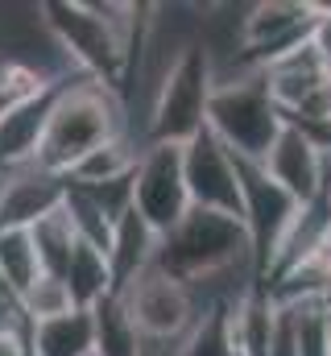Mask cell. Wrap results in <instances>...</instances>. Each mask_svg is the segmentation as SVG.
I'll return each mask as SVG.
<instances>
[{
    "label": "cell",
    "mask_w": 331,
    "mask_h": 356,
    "mask_svg": "<svg viewBox=\"0 0 331 356\" xmlns=\"http://www.w3.org/2000/svg\"><path fill=\"white\" fill-rule=\"evenodd\" d=\"M29 236H33V249H38V266L42 273H50V277H67V266H71V253H75V224H71V216H67V207H58L54 216H46L42 224H33L29 228Z\"/></svg>",
    "instance_id": "obj_18"
},
{
    "label": "cell",
    "mask_w": 331,
    "mask_h": 356,
    "mask_svg": "<svg viewBox=\"0 0 331 356\" xmlns=\"http://www.w3.org/2000/svg\"><path fill=\"white\" fill-rule=\"evenodd\" d=\"M261 75H265V88H269L282 116H294V112L311 108L315 99H323L331 91V71L323 67V58H319V50L311 42L286 50L282 58L261 67Z\"/></svg>",
    "instance_id": "obj_11"
},
{
    "label": "cell",
    "mask_w": 331,
    "mask_h": 356,
    "mask_svg": "<svg viewBox=\"0 0 331 356\" xmlns=\"http://www.w3.org/2000/svg\"><path fill=\"white\" fill-rule=\"evenodd\" d=\"M241 261H252V241H248L245 220L199 211V207H191L186 220L166 232L162 249H158V266L186 286L216 277Z\"/></svg>",
    "instance_id": "obj_2"
},
{
    "label": "cell",
    "mask_w": 331,
    "mask_h": 356,
    "mask_svg": "<svg viewBox=\"0 0 331 356\" xmlns=\"http://www.w3.org/2000/svg\"><path fill=\"white\" fill-rule=\"evenodd\" d=\"M207 129L248 162H265L273 141L286 129V116L277 112L273 95L265 88L261 71H241L228 79H216L211 104H207Z\"/></svg>",
    "instance_id": "obj_3"
},
{
    "label": "cell",
    "mask_w": 331,
    "mask_h": 356,
    "mask_svg": "<svg viewBox=\"0 0 331 356\" xmlns=\"http://www.w3.org/2000/svg\"><path fill=\"white\" fill-rule=\"evenodd\" d=\"M328 348H331V332H328Z\"/></svg>",
    "instance_id": "obj_24"
},
{
    "label": "cell",
    "mask_w": 331,
    "mask_h": 356,
    "mask_svg": "<svg viewBox=\"0 0 331 356\" xmlns=\"http://www.w3.org/2000/svg\"><path fill=\"white\" fill-rule=\"evenodd\" d=\"M133 207L162 236L186 220L191 191H186V170H182V145L150 141L141 149V162L133 170Z\"/></svg>",
    "instance_id": "obj_7"
},
{
    "label": "cell",
    "mask_w": 331,
    "mask_h": 356,
    "mask_svg": "<svg viewBox=\"0 0 331 356\" xmlns=\"http://www.w3.org/2000/svg\"><path fill=\"white\" fill-rule=\"evenodd\" d=\"M67 216H71V224H75V236L79 241H87V245H95V249H112V232H116V224L108 220V211L83 191V186H75L71 182V191H67Z\"/></svg>",
    "instance_id": "obj_20"
},
{
    "label": "cell",
    "mask_w": 331,
    "mask_h": 356,
    "mask_svg": "<svg viewBox=\"0 0 331 356\" xmlns=\"http://www.w3.org/2000/svg\"><path fill=\"white\" fill-rule=\"evenodd\" d=\"M63 282H67L75 307H83V311H91L95 302L116 294V277H112V266H108V253L87 245V241H75V253H71V266H67Z\"/></svg>",
    "instance_id": "obj_15"
},
{
    "label": "cell",
    "mask_w": 331,
    "mask_h": 356,
    "mask_svg": "<svg viewBox=\"0 0 331 356\" xmlns=\"http://www.w3.org/2000/svg\"><path fill=\"white\" fill-rule=\"evenodd\" d=\"M261 166L269 170V178L277 186H286L298 203H311L315 195H323L328 178H331V162L323 158V149L307 133H298L294 124L282 129V137L273 141V149L265 154Z\"/></svg>",
    "instance_id": "obj_12"
},
{
    "label": "cell",
    "mask_w": 331,
    "mask_h": 356,
    "mask_svg": "<svg viewBox=\"0 0 331 356\" xmlns=\"http://www.w3.org/2000/svg\"><path fill=\"white\" fill-rule=\"evenodd\" d=\"M42 17H46V29L58 38V46L71 54V63L83 75L116 91L124 88L120 79L129 71L133 42H124L95 4H42Z\"/></svg>",
    "instance_id": "obj_5"
},
{
    "label": "cell",
    "mask_w": 331,
    "mask_h": 356,
    "mask_svg": "<svg viewBox=\"0 0 331 356\" xmlns=\"http://www.w3.org/2000/svg\"><path fill=\"white\" fill-rule=\"evenodd\" d=\"M71 83V79H67ZM67 83H50L42 91H29L21 99H8L0 108V170H21V166H38V149L46 141L54 104Z\"/></svg>",
    "instance_id": "obj_9"
},
{
    "label": "cell",
    "mask_w": 331,
    "mask_h": 356,
    "mask_svg": "<svg viewBox=\"0 0 331 356\" xmlns=\"http://www.w3.org/2000/svg\"><path fill=\"white\" fill-rule=\"evenodd\" d=\"M141 149H145V145H137L129 133H124V137H112V141H104L99 149H91L67 178H71V182H87V186L112 182V178H129L137 170V162H141Z\"/></svg>",
    "instance_id": "obj_17"
},
{
    "label": "cell",
    "mask_w": 331,
    "mask_h": 356,
    "mask_svg": "<svg viewBox=\"0 0 331 356\" xmlns=\"http://www.w3.org/2000/svg\"><path fill=\"white\" fill-rule=\"evenodd\" d=\"M124 133H129V112H124L120 91L91 79V75L71 79L54 104L46 141L38 149V166L54 170V175H71L91 149H99L104 141L124 137Z\"/></svg>",
    "instance_id": "obj_1"
},
{
    "label": "cell",
    "mask_w": 331,
    "mask_h": 356,
    "mask_svg": "<svg viewBox=\"0 0 331 356\" xmlns=\"http://www.w3.org/2000/svg\"><path fill=\"white\" fill-rule=\"evenodd\" d=\"M91 323H95V356H145V336L137 332L116 294L91 307Z\"/></svg>",
    "instance_id": "obj_16"
},
{
    "label": "cell",
    "mask_w": 331,
    "mask_h": 356,
    "mask_svg": "<svg viewBox=\"0 0 331 356\" xmlns=\"http://www.w3.org/2000/svg\"><path fill=\"white\" fill-rule=\"evenodd\" d=\"M216 91V67L203 42H195L174 71L166 75V83L154 95L150 108V141H166V145H186L207 129V104Z\"/></svg>",
    "instance_id": "obj_4"
},
{
    "label": "cell",
    "mask_w": 331,
    "mask_h": 356,
    "mask_svg": "<svg viewBox=\"0 0 331 356\" xmlns=\"http://www.w3.org/2000/svg\"><path fill=\"white\" fill-rule=\"evenodd\" d=\"M178 356H236L232 340V311H203L199 323L191 327L186 344Z\"/></svg>",
    "instance_id": "obj_21"
},
{
    "label": "cell",
    "mask_w": 331,
    "mask_h": 356,
    "mask_svg": "<svg viewBox=\"0 0 331 356\" xmlns=\"http://www.w3.org/2000/svg\"><path fill=\"white\" fill-rule=\"evenodd\" d=\"M236 170H241V191H245V228L248 241H252V261H257V273L265 282L273 269V253H277V245H282V236H286V228L302 203L286 186H277L261 162L236 158Z\"/></svg>",
    "instance_id": "obj_6"
},
{
    "label": "cell",
    "mask_w": 331,
    "mask_h": 356,
    "mask_svg": "<svg viewBox=\"0 0 331 356\" xmlns=\"http://www.w3.org/2000/svg\"><path fill=\"white\" fill-rule=\"evenodd\" d=\"M95 353V323L91 311L75 307L71 315H58L50 323H33L29 356H91Z\"/></svg>",
    "instance_id": "obj_14"
},
{
    "label": "cell",
    "mask_w": 331,
    "mask_h": 356,
    "mask_svg": "<svg viewBox=\"0 0 331 356\" xmlns=\"http://www.w3.org/2000/svg\"><path fill=\"white\" fill-rule=\"evenodd\" d=\"M182 170H186L191 207L245 220V191H241L236 154H232L211 129H203L195 141L182 145Z\"/></svg>",
    "instance_id": "obj_8"
},
{
    "label": "cell",
    "mask_w": 331,
    "mask_h": 356,
    "mask_svg": "<svg viewBox=\"0 0 331 356\" xmlns=\"http://www.w3.org/2000/svg\"><path fill=\"white\" fill-rule=\"evenodd\" d=\"M328 195H331V178H328Z\"/></svg>",
    "instance_id": "obj_25"
},
{
    "label": "cell",
    "mask_w": 331,
    "mask_h": 356,
    "mask_svg": "<svg viewBox=\"0 0 331 356\" xmlns=\"http://www.w3.org/2000/svg\"><path fill=\"white\" fill-rule=\"evenodd\" d=\"M158 249H162V232L133 207L120 216L116 232H112V249H108V266L116 277V294L150 266H158Z\"/></svg>",
    "instance_id": "obj_13"
},
{
    "label": "cell",
    "mask_w": 331,
    "mask_h": 356,
    "mask_svg": "<svg viewBox=\"0 0 331 356\" xmlns=\"http://www.w3.org/2000/svg\"><path fill=\"white\" fill-rule=\"evenodd\" d=\"M21 311H25V319H29V327H33V323H50V319H58V315H71V311H75V298H71V290H67L63 277L42 273V277L21 294Z\"/></svg>",
    "instance_id": "obj_22"
},
{
    "label": "cell",
    "mask_w": 331,
    "mask_h": 356,
    "mask_svg": "<svg viewBox=\"0 0 331 356\" xmlns=\"http://www.w3.org/2000/svg\"><path fill=\"white\" fill-rule=\"evenodd\" d=\"M0 356H29L25 340H0Z\"/></svg>",
    "instance_id": "obj_23"
},
{
    "label": "cell",
    "mask_w": 331,
    "mask_h": 356,
    "mask_svg": "<svg viewBox=\"0 0 331 356\" xmlns=\"http://www.w3.org/2000/svg\"><path fill=\"white\" fill-rule=\"evenodd\" d=\"M71 178L42 170V166H21V170H4L0 186V232L4 228H33L46 216H54L67 203Z\"/></svg>",
    "instance_id": "obj_10"
},
{
    "label": "cell",
    "mask_w": 331,
    "mask_h": 356,
    "mask_svg": "<svg viewBox=\"0 0 331 356\" xmlns=\"http://www.w3.org/2000/svg\"><path fill=\"white\" fill-rule=\"evenodd\" d=\"M38 277H42V266H38L29 228H4L0 232V282L21 298Z\"/></svg>",
    "instance_id": "obj_19"
}]
</instances>
